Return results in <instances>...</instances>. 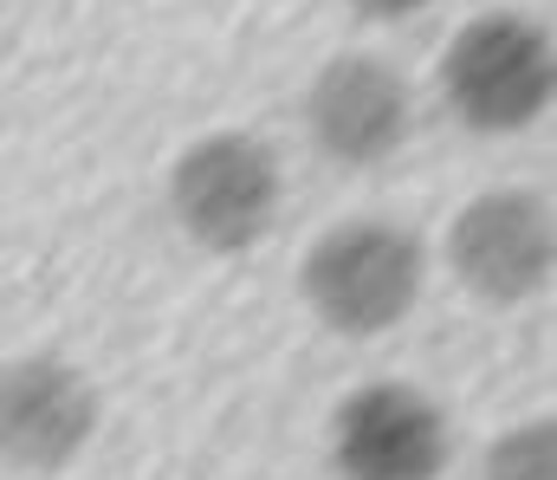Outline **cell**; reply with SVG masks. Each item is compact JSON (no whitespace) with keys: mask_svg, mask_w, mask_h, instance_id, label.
<instances>
[{"mask_svg":"<svg viewBox=\"0 0 557 480\" xmlns=\"http://www.w3.org/2000/svg\"><path fill=\"white\" fill-rule=\"evenodd\" d=\"M447 267L480 306H525L552 280V208L532 188H486L447 227Z\"/></svg>","mask_w":557,"mask_h":480,"instance_id":"277c9868","label":"cell"},{"mask_svg":"<svg viewBox=\"0 0 557 480\" xmlns=\"http://www.w3.org/2000/svg\"><path fill=\"white\" fill-rule=\"evenodd\" d=\"M447 448V416L416 383H363L331 416L337 480H441Z\"/></svg>","mask_w":557,"mask_h":480,"instance_id":"52a82bcc","label":"cell"},{"mask_svg":"<svg viewBox=\"0 0 557 480\" xmlns=\"http://www.w3.org/2000/svg\"><path fill=\"white\" fill-rule=\"evenodd\" d=\"M98 435V390L59 350L0 364V468L59 475Z\"/></svg>","mask_w":557,"mask_h":480,"instance_id":"8992f818","label":"cell"},{"mask_svg":"<svg viewBox=\"0 0 557 480\" xmlns=\"http://www.w3.org/2000/svg\"><path fill=\"white\" fill-rule=\"evenodd\" d=\"M278 157L247 131L195 137L169 169V208L201 254H247L278 221Z\"/></svg>","mask_w":557,"mask_h":480,"instance_id":"3957f363","label":"cell"},{"mask_svg":"<svg viewBox=\"0 0 557 480\" xmlns=\"http://www.w3.org/2000/svg\"><path fill=\"white\" fill-rule=\"evenodd\" d=\"M305 131H311L318 157H331L337 169H376L409 144L416 91L389 59L337 52L331 65H318V78L305 91Z\"/></svg>","mask_w":557,"mask_h":480,"instance_id":"5b68a950","label":"cell"},{"mask_svg":"<svg viewBox=\"0 0 557 480\" xmlns=\"http://www.w3.org/2000/svg\"><path fill=\"white\" fill-rule=\"evenodd\" d=\"M441 98L454 124L512 137L552 104V39L532 13H480L441 52Z\"/></svg>","mask_w":557,"mask_h":480,"instance_id":"7a4b0ae2","label":"cell"},{"mask_svg":"<svg viewBox=\"0 0 557 480\" xmlns=\"http://www.w3.org/2000/svg\"><path fill=\"white\" fill-rule=\"evenodd\" d=\"M357 13H370V20H409V13H421L428 0H350Z\"/></svg>","mask_w":557,"mask_h":480,"instance_id":"9c48e42d","label":"cell"},{"mask_svg":"<svg viewBox=\"0 0 557 480\" xmlns=\"http://www.w3.org/2000/svg\"><path fill=\"white\" fill-rule=\"evenodd\" d=\"M421 280H428V254L409 227L396 221H337L331 234L311 241L305 267H298V293L311 306V319L337 337H383L416 312Z\"/></svg>","mask_w":557,"mask_h":480,"instance_id":"6da1fadb","label":"cell"},{"mask_svg":"<svg viewBox=\"0 0 557 480\" xmlns=\"http://www.w3.org/2000/svg\"><path fill=\"white\" fill-rule=\"evenodd\" d=\"M480 480H557V429L545 416L512 422L506 435H493Z\"/></svg>","mask_w":557,"mask_h":480,"instance_id":"ba28073f","label":"cell"}]
</instances>
